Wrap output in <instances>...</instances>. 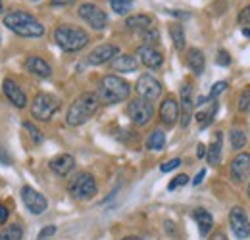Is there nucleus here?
Masks as SVG:
<instances>
[{"instance_id": "1", "label": "nucleus", "mask_w": 250, "mask_h": 240, "mask_svg": "<svg viewBox=\"0 0 250 240\" xmlns=\"http://www.w3.org/2000/svg\"><path fill=\"white\" fill-rule=\"evenodd\" d=\"M4 25L12 33L25 37V39H39L44 35V25L37 18H33L31 14L21 12V10L8 12L4 16Z\"/></svg>"}, {"instance_id": "2", "label": "nucleus", "mask_w": 250, "mask_h": 240, "mask_svg": "<svg viewBox=\"0 0 250 240\" xmlns=\"http://www.w3.org/2000/svg\"><path fill=\"white\" fill-rule=\"evenodd\" d=\"M98 104H100V100H98L96 92H81L71 102V106L65 114V123L69 127H79V125L87 123L96 114Z\"/></svg>"}, {"instance_id": "3", "label": "nucleus", "mask_w": 250, "mask_h": 240, "mask_svg": "<svg viewBox=\"0 0 250 240\" xmlns=\"http://www.w3.org/2000/svg\"><path fill=\"white\" fill-rule=\"evenodd\" d=\"M129 92H131V85L125 79L118 75H106L98 85L96 96L102 104H120L129 98Z\"/></svg>"}, {"instance_id": "4", "label": "nucleus", "mask_w": 250, "mask_h": 240, "mask_svg": "<svg viewBox=\"0 0 250 240\" xmlns=\"http://www.w3.org/2000/svg\"><path fill=\"white\" fill-rule=\"evenodd\" d=\"M54 40L63 52H79L89 44V35L75 25H58L54 29Z\"/></svg>"}, {"instance_id": "5", "label": "nucleus", "mask_w": 250, "mask_h": 240, "mask_svg": "<svg viewBox=\"0 0 250 240\" xmlns=\"http://www.w3.org/2000/svg\"><path fill=\"white\" fill-rule=\"evenodd\" d=\"M62 102L54 94L48 92H39L31 102V116L39 121H50L52 116L60 110Z\"/></svg>"}, {"instance_id": "6", "label": "nucleus", "mask_w": 250, "mask_h": 240, "mask_svg": "<svg viewBox=\"0 0 250 240\" xmlns=\"http://www.w3.org/2000/svg\"><path fill=\"white\" fill-rule=\"evenodd\" d=\"M96 180L91 173H77L67 184V192L71 194V198L75 200H91L96 194Z\"/></svg>"}, {"instance_id": "7", "label": "nucleus", "mask_w": 250, "mask_h": 240, "mask_svg": "<svg viewBox=\"0 0 250 240\" xmlns=\"http://www.w3.org/2000/svg\"><path fill=\"white\" fill-rule=\"evenodd\" d=\"M127 114L135 125L143 127L154 118V104L145 98H133L127 106Z\"/></svg>"}, {"instance_id": "8", "label": "nucleus", "mask_w": 250, "mask_h": 240, "mask_svg": "<svg viewBox=\"0 0 250 240\" xmlns=\"http://www.w3.org/2000/svg\"><path fill=\"white\" fill-rule=\"evenodd\" d=\"M77 14H79V18H81L87 25H91L94 31H102L108 25V16H106V12H104L100 6L93 4V2L81 4L79 10H77Z\"/></svg>"}, {"instance_id": "9", "label": "nucleus", "mask_w": 250, "mask_h": 240, "mask_svg": "<svg viewBox=\"0 0 250 240\" xmlns=\"http://www.w3.org/2000/svg\"><path fill=\"white\" fill-rule=\"evenodd\" d=\"M20 194H21V202H23L25 210L33 215H42L48 208V200L44 198V194H41L33 186H23Z\"/></svg>"}, {"instance_id": "10", "label": "nucleus", "mask_w": 250, "mask_h": 240, "mask_svg": "<svg viewBox=\"0 0 250 240\" xmlns=\"http://www.w3.org/2000/svg\"><path fill=\"white\" fill-rule=\"evenodd\" d=\"M229 225H231L233 235L239 240H247L250 237V219L245 208H241V206L231 208V211H229Z\"/></svg>"}, {"instance_id": "11", "label": "nucleus", "mask_w": 250, "mask_h": 240, "mask_svg": "<svg viewBox=\"0 0 250 240\" xmlns=\"http://www.w3.org/2000/svg\"><path fill=\"white\" fill-rule=\"evenodd\" d=\"M135 90H137L139 98H145V100H150V102H152V100L160 98V94H162V83L158 81L156 77L145 73V75H141V77L137 79Z\"/></svg>"}, {"instance_id": "12", "label": "nucleus", "mask_w": 250, "mask_h": 240, "mask_svg": "<svg viewBox=\"0 0 250 240\" xmlns=\"http://www.w3.org/2000/svg\"><path fill=\"white\" fill-rule=\"evenodd\" d=\"M179 114H181V127H188V123L192 120V108H194V98H192V85L185 81L181 85V90H179Z\"/></svg>"}, {"instance_id": "13", "label": "nucleus", "mask_w": 250, "mask_h": 240, "mask_svg": "<svg viewBox=\"0 0 250 240\" xmlns=\"http://www.w3.org/2000/svg\"><path fill=\"white\" fill-rule=\"evenodd\" d=\"M2 90H4V96L8 98V102L12 104V106H16V108H20V110H23L25 106H27V96H25V92L23 89L14 81V79H4L2 81Z\"/></svg>"}, {"instance_id": "14", "label": "nucleus", "mask_w": 250, "mask_h": 240, "mask_svg": "<svg viewBox=\"0 0 250 240\" xmlns=\"http://www.w3.org/2000/svg\"><path fill=\"white\" fill-rule=\"evenodd\" d=\"M229 173H231V179L235 182H243V180L249 177L250 173V154L249 152H239L233 161H231V167H229Z\"/></svg>"}, {"instance_id": "15", "label": "nucleus", "mask_w": 250, "mask_h": 240, "mask_svg": "<svg viewBox=\"0 0 250 240\" xmlns=\"http://www.w3.org/2000/svg\"><path fill=\"white\" fill-rule=\"evenodd\" d=\"M118 54H120V46L106 42V44L96 46L93 52L89 54L87 61H89L91 65H102V63H106V61H112Z\"/></svg>"}, {"instance_id": "16", "label": "nucleus", "mask_w": 250, "mask_h": 240, "mask_svg": "<svg viewBox=\"0 0 250 240\" xmlns=\"http://www.w3.org/2000/svg\"><path fill=\"white\" fill-rule=\"evenodd\" d=\"M160 120L166 127H173L179 120V104L173 96H166L160 106Z\"/></svg>"}, {"instance_id": "17", "label": "nucleus", "mask_w": 250, "mask_h": 240, "mask_svg": "<svg viewBox=\"0 0 250 240\" xmlns=\"http://www.w3.org/2000/svg\"><path fill=\"white\" fill-rule=\"evenodd\" d=\"M137 56H139L141 63L145 67H148V69H158L164 63V56H162V52L158 50L156 46H145L143 44V46L137 48Z\"/></svg>"}, {"instance_id": "18", "label": "nucleus", "mask_w": 250, "mask_h": 240, "mask_svg": "<svg viewBox=\"0 0 250 240\" xmlns=\"http://www.w3.org/2000/svg\"><path fill=\"white\" fill-rule=\"evenodd\" d=\"M73 167H75V158L71 154H60L50 161V169L58 177H67L73 171Z\"/></svg>"}, {"instance_id": "19", "label": "nucleus", "mask_w": 250, "mask_h": 240, "mask_svg": "<svg viewBox=\"0 0 250 240\" xmlns=\"http://www.w3.org/2000/svg\"><path fill=\"white\" fill-rule=\"evenodd\" d=\"M25 69L29 73H33V75H37V77H42V79H46V77L52 75L50 63L46 60H42V58H39V56H29L25 60Z\"/></svg>"}, {"instance_id": "20", "label": "nucleus", "mask_w": 250, "mask_h": 240, "mask_svg": "<svg viewBox=\"0 0 250 240\" xmlns=\"http://www.w3.org/2000/svg\"><path fill=\"white\" fill-rule=\"evenodd\" d=\"M221 148H223V133L216 131L214 137H212L210 146L206 148V160H208L210 165H218L221 161Z\"/></svg>"}, {"instance_id": "21", "label": "nucleus", "mask_w": 250, "mask_h": 240, "mask_svg": "<svg viewBox=\"0 0 250 240\" xmlns=\"http://www.w3.org/2000/svg\"><path fill=\"white\" fill-rule=\"evenodd\" d=\"M125 27L129 31H137V33H143V31L154 27V21L150 16L146 14H135V16H129L125 20Z\"/></svg>"}, {"instance_id": "22", "label": "nucleus", "mask_w": 250, "mask_h": 240, "mask_svg": "<svg viewBox=\"0 0 250 240\" xmlns=\"http://www.w3.org/2000/svg\"><path fill=\"white\" fill-rule=\"evenodd\" d=\"M192 217H194V221H196V225H198L200 235L206 237V235L212 231V225H214L212 213L208 210H204V208H196V210L192 211Z\"/></svg>"}, {"instance_id": "23", "label": "nucleus", "mask_w": 250, "mask_h": 240, "mask_svg": "<svg viewBox=\"0 0 250 240\" xmlns=\"http://www.w3.org/2000/svg\"><path fill=\"white\" fill-rule=\"evenodd\" d=\"M187 65L190 67V71H192L194 75H202V73H204V67H206V58H204L202 50H198V48H188Z\"/></svg>"}, {"instance_id": "24", "label": "nucleus", "mask_w": 250, "mask_h": 240, "mask_svg": "<svg viewBox=\"0 0 250 240\" xmlns=\"http://www.w3.org/2000/svg\"><path fill=\"white\" fill-rule=\"evenodd\" d=\"M137 65H139V61H137L135 56H131V54H118V56L112 60V69H114V71H122V73H131V71H135Z\"/></svg>"}, {"instance_id": "25", "label": "nucleus", "mask_w": 250, "mask_h": 240, "mask_svg": "<svg viewBox=\"0 0 250 240\" xmlns=\"http://www.w3.org/2000/svg\"><path fill=\"white\" fill-rule=\"evenodd\" d=\"M169 37H171L173 46H175L177 50H183V48H185L187 37H185V29H183L181 23H171V25H169Z\"/></svg>"}, {"instance_id": "26", "label": "nucleus", "mask_w": 250, "mask_h": 240, "mask_svg": "<svg viewBox=\"0 0 250 240\" xmlns=\"http://www.w3.org/2000/svg\"><path fill=\"white\" fill-rule=\"evenodd\" d=\"M166 146V133L162 131V129H154L150 135H148V139H146V148L148 150H162Z\"/></svg>"}, {"instance_id": "27", "label": "nucleus", "mask_w": 250, "mask_h": 240, "mask_svg": "<svg viewBox=\"0 0 250 240\" xmlns=\"http://www.w3.org/2000/svg\"><path fill=\"white\" fill-rule=\"evenodd\" d=\"M0 240H23V227L20 223L4 227L0 231Z\"/></svg>"}, {"instance_id": "28", "label": "nucleus", "mask_w": 250, "mask_h": 240, "mask_svg": "<svg viewBox=\"0 0 250 240\" xmlns=\"http://www.w3.org/2000/svg\"><path fill=\"white\" fill-rule=\"evenodd\" d=\"M229 140H231L233 150H243V148L247 146V135H245V131H241V129H233V131L229 133Z\"/></svg>"}, {"instance_id": "29", "label": "nucleus", "mask_w": 250, "mask_h": 240, "mask_svg": "<svg viewBox=\"0 0 250 240\" xmlns=\"http://www.w3.org/2000/svg\"><path fill=\"white\" fill-rule=\"evenodd\" d=\"M216 112H218V102H214V104H212V108H210L208 112H200V114L196 116V121L200 123V127H202V129H204V127H208V125L212 123L214 116H216Z\"/></svg>"}, {"instance_id": "30", "label": "nucleus", "mask_w": 250, "mask_h": 240, "mask_svg": "<svg viewBox=\"0 0 250 240\" xmlns=\"http://www.w3.org/2000/svg\"><path fill=\"white\" fill-rule=\"evenodd\" d=\"M108 2H110L112 10H114L116 14H120V16L129 14V10L133 8V0H108Z\"/></svg>"}, {"instance_id": "31", "label": "nucleus", "mask_w": 250, "mask_h": 240, "mask_svg": "<svg viewBox=\"0 0 250 240\" xmlns=\"http://www.w3.org/2000/svg\"><path fill=\"white\" fill-rule=\"evenodd\" d=\"M143 40H145V46H156L158 40H160V33L156 27H150V29L143 31Z\"/></svg>"}, {"instance_id": "32", "label": "nucleus", "mask_w": 250, "mask_h": 240, "mask_svg": "<svg viewBox=\"0 0 250 240\" xmlns=\"http://www.w3.org/2000/svg\"><path fill=\"white\" fill-rule=\"evenodd\" d=\"M23 129L29 133V137H31V140L35 144H41L42 142V133L33 125L31 121H23Z\"/></svg>"}, {"instance_id": "33", "label": "nucleus", "mask_w": 250, "mask_h": 240, "mask_svg": "<svg viewBox=\"0 0 250 240\" xmlns=\"http://www.w3.org/2000/svg\"><path fill=\"white\" fill-rule=\"evenodd\" d=\"M239 110L243 114H250V87L239 94Z\"/></svg>"}, {"instance_id": "34", "label": "nucleus", "mask_w": 250, "mask_h": 240, "mask_svg": "<svg viewBox=\"0 0 250 240\" xmlns=\"http://www.w3.org/2000/svg\"><path fill=\"white\" fill-rule=\"evenodd\" d=\"M227 89V81H218L214 87H212V90H210V94L206 96V100H216L219 94L223 92V90Z\"/></svg>"}, {"instance_id": "35", "label": "nucleus", "mask_w": 250, "mask_h": 240, "mask_svg": "<svg viewBox=\"0 0 250 240\" xmlns=\"http://www.w3.org/2000/svg\"><path fill=\"white\" fill-rule=\"evenodd\" d=\"M179 165H181V160H179V158H173V160H169V161H164V163L160 165V171H162V173H169V171L177 169Z\"/></svg>"}, {"instance_id": "36", "label": "nucleus", "mask_w": 250, "mask_h": 240, "mask_svg": "<svg viewBox=\"0 0 250 240\" xmlns=\"http://www.w3.org/2000/svg\"><path fill=\"white\" fill-rule=\"evenodd\" d=\"M239 23L245 25V27H250V4H247V6L239 12Z\"/></svg>"}, {"instance_id": "37", "label": "nucleus", "mask_w": 250, "mask_h": 240, "mask_svg": "<svg viewBox=\"0 0 250 240\" xmlns=\"http://www.w3.org/2000/svg\"><path fill=\"white\" fill-rule=\"evenodd\" d=\"M187 182H188V177L183 173V175H177L175 179L171 180V182L167 184V188H169V190H175V188H179V186H185Z\"/></svg>"}, {"instance_id": "38", "label": "nucleus", "mask_w": 250, "mask_h": 240, "mask_svg": "<svg viewBox=\"0 0 250 240\" xmlns=\"http://www.w3.org/2000/svg\"><path fill=\"white\" fill-rule=\"evenodd\" d=\"M216 61H218L219 65H223V67H229V65H231V56H229V52H227V50H219Z\"/></svg>"}, {"instance_id": "39", "label": "nucleus", "mask_w": 250, "mask_h": 240, "mask_svg": "<svg viewBox=\"0 0 250 240\" xmlns=\"http://www.w3.org/2000/svg\"><path fill=\"white\" fill-rule=\"evenodd\" d=\"M0 163L2 165H12V156L8 154V150L4 148L2 142H0Z\"/></svg>"}, {"instance_id": "40", "label": "nucleus", "mask_w": 250, "mask_h": 240, "mask_svg": "<svg viewBox=\"0 0 250 240\" xmlns=\"http://www.w3.org/2000/svg\"><path fill=\"white\" fill-rule=\"evenodd\" d=\"M52 235H56V227H54V225H48V227L41 229V233H39V240L48 239V237H52Z\"/></svg>"}, {"instance_id": "41", "label": "nucleus", "mask_w": 250, "mask_h": 240, "mask_svg": "<svg viewBox=\"0 0 250 240\" xmlns=\"http://www.w3.org/2000/svg\"><path fill=\"white\" fill-rule=\"evenodd\" d=\"M8 215H10L8 208H6L4 204H0V225H4V223L8 221Z\"/></svg>"}, {"instance_id": "42", "label": "nucleus", "mask_w": 250, "mask_h": 240, "mask_svg": "<svg viewBox=\"0 0 250 240\" xmlns=\"http://www.w3.org/2000/svg\"><path fill=\"white\" fill-rule=\"evenodd\" d=\"M167 14L175 16V18H181V20H187V18H190V14H188V12H179V10H167Z\"/></svg>"}, {"instance_id": "43", "label": "nucleus", "mask_w": 250, "mask_h": 240, "mask_svg": "<svg viewBox=\"0 0 250 240\" xmlns=\"http://www.w3.org/2000/svg\"><path fill=\"white\" fill-rule=\"evenodd\" d=\"M204 177H206V169H200V171H198V175L192 179V184H194V186H198V184L204 180Z\"/></svg>"}, {"instance_id": "44", "label": "nucleus", "mask_w": 250, "mask_h": 240, "mask_svg": "<svg viewBox=\"0 0 250 240\" xmlns=\"http://www.w3.org/2000/svg\"><path fill=\"white\" fill-rule=\"evenodd\" d=\"M73 0H50V6H54V8H58V6H67V4H71Z\"/></svg>"}, {"instance_id": "45", "label": "nucleus", "mask_w": 250, "mask_h": 240, "mask_svg": "<svg viewBox=\"0 0 250 240\" xmlns=\"http://www.w3.org/2000/svg\"><path fill=\"white\" fill-rule=\"evenodd\" d=\"M196 156H198V158H206V146H204V144H198V146H196Z\"/></svg>"}, {"instance_id": "46", "label": "nucleus", "mask_w": 250, "mask_h": 240, "mask_svg": "<svg viewBox=\"0 0 250 240\" xmlns=\"http://www.w3.org/2000/svg\"><path fill=\"white\" fill-rule=\"evenodd\" d=\"M210 240H227V237H225L223 233H214V235H212V239H210Z\"/></svg>"}, {"instance_id": "47", "label": "nucleus", "mask_w": 250, "mask_h": 240, "mask_svg": "<svg viewBox=\"0 0 250 240\" xmlns=\"http://www.w3.org/2000/svg\"><path fill=\"white\" fill-rule=\"evenodd\" d=\"M122 240H141V237H125V239Z\"/></svg>"}, {"instance_id": "48", "label": "nucleus", "mask_w": 250, "mask_h": 240, "mask_svg": "<svg viewBox=\"0 0 250 240\" xmlns=\"http://www.w3.org/2000/svg\"><path fill=\"white\" fill-rule=\"evenodd\" d=\"M243 35H247V37H250V29H249V27H243Z\"/></svg>"}, {"instance_id": "49", "label": "nucleus", "mask_w": 250, "mask_h": 240, "mask_svg": "<svg viewBox=\"0 0 250 240\" xmlns=\"http://www.w3.org/2000/svg\"><path fill=\"white\" fill-rule=\"evenodd\" d=\"M4 12V4H2V0H0V14Z\"/></svg>"}, {"instance_id": "50", "label": "nucleus", "mask_w": 250, "mask_h": 240, "mask_svg": "<svg viewBox=\"0 0 250 240\" xmlns=\"http://www.w3.org/2000/svg\"><path fill=\"white\" fill-rule=\"evenodd\" d=\"M247 194H249V198H250V182H249V190H247Z\"/></svg>"}, {"instance_id": "51", "label": "nucleus", "mask_w": 250, "mask_h": 240, "mask_svg": "<svg viewBox=\"0 0 250 240\" xmlns=\"http://www.w3.org/2000/svg\"><path fill=\"white\" fill-rule=\"evenodd\" d=\"M33 2H37V0H33Z\"/></svg>"}]
</instances>
